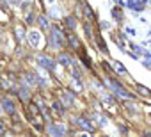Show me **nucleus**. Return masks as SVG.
Segmentation results:
<instances>
[{
    "label": "nucleus",
    "instance_id": "f257e3e1",
    "mask_svg": "<svg viewBox=\"0 0 151 137\" xmlns=\"http://www.w3.org/2000/svg\"><path fill=\"white\" fill-rule=\"evenodd\" d=\"M48 135H53V137H64L66 135V126H62V125H52V126H48Z\"/></svg>",
    "mask_w": 151,
    "mask_h": 137
},
{
    "label": "nucleus",
    "instance_id": "f03ea898",
    "mask_svg": "<svg viewBox=\"0 0 151 137\" xmlns=\"http://www.w3.org/2000/svg\"><path fill=\"white\" fill-rule=\"evenodd\" d=\"M2 103H4V110L7 112V114H14V102L13 100H9V98H4L2 100Z\"/></svg>",
    "mask_w": 151,
    "mask_h": 137
},
{
    "label": "nucleus",
    "instance_id": "7ed1b4c3",
    "mask_svg": "<svg viewBox=\"0 0 151 137\" xmlns=\"http://www.w3.org/2000/svg\"><path fill=\"white\" fill-rule=\"evenodd\" d=\"M66 37H68V41H69V45H71V48H75V50H80L82 48V45L78 43V39L75 37L73 34H66Z\"/></svg>",
    "mask_w": 151,
    "mask_h": 137
},
{
    "label": "nucleus",
    "instance_id": "20e7f679",
    "mask_svg": "<svg viewBox=\"0 0 151 137\" xmlns=\"http://www.w3.org/2000/svg\"><path fill=\"white\" fill-rule=\"evenodd\" d=\"M66 20H68L66 23H68V27H69V29H75V27H77V22H75V18H73V16H68Z\"/></svg>",
    "mask_w": 151,
    "mask_h": 137
},
{
    "label": "nucleus",
    "instance_id": "39448f33",
    "mask_svg": "<svg viewBox=\"0 0 151 137\" xmlns=\"http://www.w3.org/2000/svg\"><path fill=\"white\" fill-rule=\"evenodd\" d=\"M59 59L62 61L60 64H64V66H69V62H71V61H69V57H68V55H64V53H60V55H59Z\"/></svg>",
    "mask_w": 151,
    "mask_h": 137
},
{
    "label": "nucleus",
    "instance_id": "423d86ee",
    "mask_svg": "<svg viewBox=\"0 0 151 137\" xmlns=\"http://www.w3.org/2000/svg\"><path fill=\"white\" fill-rule=\"evenodd\" d=\"M7 133V128H6V125H2V123H0V137H4Z\"/></svg>",
    "mask_w": 151,
    "mask_h": 137
},
{
    "label": "nucleus",
    "instance_id": "0eeeda50",
    "mask_svg": "<svg viewBox=\"0 0 151 137\" xmlns=\"http://www.w3.org/2000/svg\"><path fill=\"white\" fill-rule=\"evenodd\" d=\"M144 137H151V130H147V132H144Z\"/></svg>",
    "mask_w": 151,
    "mask_h": 137
},
{
    "label": "nucleus",
    "instance_id": "6e6552de",
    "mask_svg": "<svg viewBox=\"0 0 151 137\" xmlns=\"http://www.w3.org/2000/svg\"><path fill=\"white\" fill-rule=\"evenodd\" d=\"M0 57H2V53H0Z\"/></svg>",
    "mask_w": 151,
    "mask_h": 137
}]
</instances>
